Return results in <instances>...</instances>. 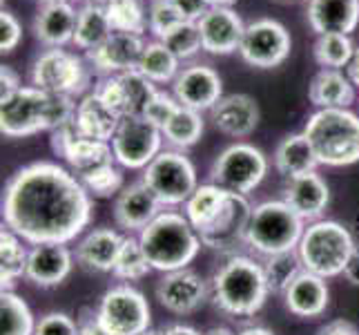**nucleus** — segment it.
Masks as SVG:
<instances>
[{"instance_id": "1", "label": "nucleus", "mask_w": 359, "mask_h": 335, "mask_svg": "<svg viewBox=\"0 0 359 335\" xmlns=\"http://www.w3.org/2000/svg\"><path fill=\"white\" fill-rule=\"evenodd\" d=\"M3 219L27 244H69L90 226L92 195L52 161L16 170L5 185Z\"/></svg>"}, {"instance_id": "2", "label": "nucleus", "mask_w": 359, "mask_h": 335, "mask_svg": "<svg viewBox=\"0 0 359 335\" xmlns=\"http://www.w3.org/2000/svg\"><path fill=\"white\" fill-rule=\"evenodd\" d=\"M76 101L72 96L49 94L34 85L0 96V132L7 139H25L39 132H54L74 121Z\"/></svg>"}, {"instance_id": "3", "label": "nucleus", "mask_w": 359, "mask_h": 335, "mask_svg": "<svg viewBox=\"0 0 359 335\" xmlns=\"http://www.w3.org/2000/svg\"><path fill=\"white\" fill-rule=\"evenodd\" d=\"M210 295L228 315L250 317L259 313L270 295L264 264L248 255H230L215 270L212 282H210Z\"/></svg>"}, {"instance_id": "4", "label": "nucleus", "mask_w": 359, "mask_h": 335, "mask_svg": "<svg viewBox=\"0 0 359 335\" xmlns=\"http://www.w3.org/2000/svg\"><path fill=\"white\" fill-rule=\"evenodd\" d=\"M152 270L175 272L188 268L201 251V237L183 213L163 210L136 235Z\"/></svg>"}, {"instance_id": "5", "label": "nucleus", "mask_w": 359, "mask_h": 335, "mask_svg": "<svg viewBox=\"0 0 359 335\" xmlns=\"http://www.w3.org/2000/svg\"><path fill=\"white\" fill-rule=\"evenodd\" d=\"M319 166L346 168L359 161V117L348 107H326L308 117L304 126Z\"/></svg>"}, {"instance_id": "6", "label": "nucleus", "mask_w": 359, "mask_h": 335, "mask_svg": "<svg viewBox=\"0 0 359 335\" xmlns=\"http://www.w3.org/2000/svg\"><path fill=\"white\" fill-rule=\"evenodd\" d=\"M355 251V239L344 223L332 219H319L306 226L297 255L302 259L304 270L330 280L344 275Z\"/></svg>"}, {"instance_id": "7", "label": "nucleus", "mask_w": 359, "mask_h": 335, "mask_svg": "<svg viewBox=\"0 0 359 335\" xmlns=\"http://www.w3.org/2000/svg\"><path fill=\"white\" fill-rule=\"evenodd\" d=\"M304 230L306 221L283 199L262 202L252 208L245 232V246L264 257L292 253L299 248Z\"/></svg>"}, {"instance_id": "8", "label": "nucleus", "mask_w": 359, "mask_h": 335, "mask_svg": "<svg viewBox=\"0 0 359 335\" xmlns=\"http://www.w3.org/2000/svg\"><path fill=\"white\" fill-rule=\"evenodd\" d=\"M29 79L34 88L49 94H63L76 98L92 83V67L79 54L67 52L65 47H52L34 58Z\"/></svg>"}, {"instance_id": "9", "label": "nucleus", "mask_w": 359, "mask_h": 335, "mask_svg": "<svg viewBox=\"0 0 359 335\" xmlns=\"http://www.w3.org/2000/svg\"><path fill=\"white\" fill-rule=\"evenodd\" d=\"M268 175V157L252 143L237 141L221 150L210 166V181L234 195H250Z\"/></svg>"}, {"instance_id": "10", "label": "nucleus", "mask_w": 359, "mask_h": 335, "mask_svg": "<svg viewBox=\"0 0 359 335\" xmlns=\"http://www.w3.org/2000/svg\"><path fill=\"white\" fill-rule=\"evenodd\" d=\"M141 181L156 195V199L163 204V208L185 206L192 192L199 188L196 168L190 157H185L181 150H172V147L161 152L143 170Z\"/></svg>"}, {"instance_id": "11", "label": "nucleus", "mask_w": 359, "mask_h": 335, "mask_svg": "<svg viewBox=\"0 0 359 335\" xmlns=\"http://www.w3.org/2000/svg\"><path fill=\"white\" fill-rule=\"evenodd\" d=\"M98 317L112 335H141L150 331L152 311L145 295L130 284L107 289L96 306Z\"/></svg>"}, {"instance_id": "12", "label": "nucleus", "mask_w": 359, "mask_h": 335, "mask_svg": "<svg viewBox=\"0 0 359 335\" xmlns=\"http://www.w3.org/2000/svg\"><path fill=\"white\" fill-rule=\"evenodd\" d=\"M163 132L152 126L145 117L121 119L118 130L112 139V152L116 164L128 170H145L163 152Z\"/></svg>"}, {"instance_id": "13", "label": "nucleus", "mask_w": 359, "mask_h": 335, "mask_svg": "<svg viewBox=\"0 0 359 335\" xmlns=\"http://www.w3.org/2000/svg\"><path fill=\"white\" fill-rule=\"evenodd\" d=\"M290 34L275 18H257L245 25L239 56L259 70L279 67L290 56Z\"/></svg>"}, {"instance_id": "14", "label": "nucleus", "mask_w": 359, "mask_h": 335, "mask_svg": "<svg viewBox=\"0 0 359 335\" xmlns=\"http://www.w3.org/2000/svg\"><path fill=\"white\" fill-rule=\"evenodd\" d=\"M252 206L248 197L228 192L226 202L217 213V217L208 223L203 230H199L201 244L210 251L224 253V255H237V248L245 246V232L250 223Z\"/></svg>"}, {"instance_id": "15", "label": "nucleus", "mask_w": 359, "mask_h": 335, "mask_svg": "<svg viewBox=\"0 0 359 335\" xmlns=\"http://www.w3.org/2000/svg\"><path fill=\"white\" fill-rule=\"evenodd\" d=\"M94 92L112 107L121 119L143 117V112L156 94V85L141 72H123L114 77H103L94 85Z\"/></svg>"}, {"instance_id": "16", "label": "nucleus", "mask_w": 359, "mask_h": 335, "mask_svg": "<svg viewBox=\"0 0 359 335\" xmlns=\"http://www.w3.org/2000/svg\"><path fill=\"white\" fill-rule=\"evenodd\" d=\"M172 94L183 107L212 112V107L224 98V81L215 67L205 63H190L181 67L179 77L172 83Z\"/></svg>"}, {"instance_id": "17", "label": "nucleus", "mask_w": 359, "mask_h": 335, "mask_svg": "<svg viewBox=\"0 0 359 335\" xmlns=\"http://www.w3.org/2000/svg\"><path fill=\"white\" fill-rule=\"evenodd\" d=\"M210 293L208 282L190 268H181L175 272H163L156 284V300L170 313L188 315L199 308Z\"/></svg>"}, {"instance_id": "18", "label": "nucleus", "mask_w": 359, "mask_h": 335, "mask_svg": "<svg viewBox=\"0 0 359 335\" xmlns=\"http://www.w3.org/2000/svg\"><path fill=\"white\" fill-rule=\"evenodd\" d=\"M201 34V45L205 54L228 56L239 52L245 22L232 7H210L205 14L196 20Z\"/></svg>"}, {"instance_id": "19", "label": "nucleus", "mask_w": 359, "mask_h": 335, "mask_svg": "<svg viewBox=\"0 0 359 335\" xmlns=\"http://www.w3.org/2000/svg\"><path fill=\"white\" fill-rule=\"evenodd\" d=\"M145 43L147 41H143V36L114 32L103 45H98L96 49L85 54V60L90 63L92 72L101 74V77L134 72L136 65H139Z\"/></svg>"}, {"instance_id": "20", "label": "nucleus", "mask_w": 359, "mask_h": 335, "mask_svg": "<svg viewBox=\"0 0 359 335\" xmlns=\"http://www.w3.org/2000/svg\"><path fill=\"white\" fill-rule=\"evenodd\" d=\"M163 213V204L143 181H134L121 190L114 202V221L126 232H141Z\"/></svg>"}, {"instance_id": "21", "label": "nucleus", "mask_w": 359, "mask_h": 335, "mask_svg": "<svg viewBox=\"0 0 359 335\" xmlns=\"http://www.w3.org/2000/svg\"><path fill=\"white\" fill-rule=\"evenodd\" d=\"M74 266V255L67 244H36L29 248L27 277L34 287L54 289L63 284Z\"/></svg>"}, {"instance_id": "22", "label": "nucleus", "mask_w": 359, "mask_h": 335, "mask_svg": "<svg viewBox=\"0 0 359 335\" xmlns=\"http://www.w3.org/2000/svg\"><path fill=\"white\" fill-rule=\"evenodd\" d=\"M215 128L230 139H245L255 132L262 119V112L252 96L226 94L210 112Z\"/></svg>"}, {"instance_id": "23", "label": "nucleus", "mask_w": 359, "mask_h": 335, "mask_svg": "<svg viewBox=\"0 0 359 335\" xmlns=\"http://www.w3.org/2000/svg\"><path fill=\"white\" fill-rule=\"evenodd\" d=\"M283 202H286L304 221H319L330 204L328 183L319 172H308V175L288 179L283 185Z\"/></svg>"}, {"instance_id": "24", "label": "nucleus", "mask_w": 359, "mask_h": 335, "mask_svg": "<svg viewBox=\"0 0 359 335\" xmlns=\"http://www.w3.org/2000/svg\"><path fill=\"white\" fill-rule=\"evenodd\" d=\"M306 18L317 36H351L359 25V0H308Z\"/></svg>"}, {"instance_id": "25", "label": "nucleus", "mask_w": 359, "mask_h": 335, "mask_svg": "<svg viewBox=\"0 0 359 335\" xmlns=\"http://www.w3.org/2000/svg\"><path fill=\"white\" fill-rule=\"evenodd\" d=\"M76 20H79V9H74L72 3L45 5L39 9V14L34 16V22H32L34 39L45 49L65 47L74 41Z\"/></svg>"}, {"instance_id": "26", "label": "nucleus", "mask_w": 359, "mask_h": 335, "mask_svg": "<svg viewBox=\"0 0 359 335\" xmlns=\"http://www.w3.org/2000/svg\"><path fill=\"white\" fill-rule=\"evenodd\" d=\"M123 242L126 237L112 228H94L76 244V262L92 272H112Z\"/></svg>"}, {"instance_id": "27", "label": "nucleus", "mask_w": 359, "mask_h": 335, "mask_svg": "<svg viewBox=\"0 0 359 335\" xmlns=\"http://www.w3.org/2000/svg\"><path fill=\"white\" fill-rule=\"evenodd\" d=\"M74 123H76L81 136H85V139L112 143L121 117L96 92H90L76 103Z\"/></svg>"}, {"instance_id": "28", "label": "nucleus", "mask_w": 359, "mask_h": 335, "mask_svg": "<svg viewBox=\"0 0 359 335\" xmlns=\"http://www.w3.org/2000/svg\"><path fill=\"white\" fill-rule=\"evenodd\" d=\"M328 300H330V291L324 277L313 275V272L304 270L299 277H297L288 291L283 293V302H286V308L304 320H313L319 317L321 313L328 308Z\"/></svg>"}, {"instance_id": "29", "label": "nucleus", "mask_w": 359, "mask_h": 335, "mask_svg": "<svg viewBox=\"0 0 359 335\" xmlns=\"http://www.w3.org/2000/svg\"><path fill=\"white\" fill-rule=\"evenodd\" d=\"M272 164H275L281 177L294 179V177L308 175V172H315L319 161L315 157L311 141L306 139V134L294 132V134L283 136L277 143L275 155H272Z\"/></svg>"}, {"instance_id": "30", "label": "nucleus", "mask_w": 359, "mask_h": 335, "mask_svg": "<svg viewBox=\"0 0 359 335\" xmlns=\"http://www.w3.org/2000/svg\"><path fill=\"white\" fill-rule=\"evenodd\" d=\"M308 98L317 110L351 107L355 103V85L341 70H319L308 88Z\"/></svg>"}, {"instance_id": "31", "label": "nucleus", "mask_w": 359, "mask_h": 335, "mask_svg": "<svg viewBox=\"0 0 359 335\" xmlns=\"http://www.w3.org/2000/svg\"><path fill=\"white\" fill-rule=\"evenodd\" d=\"M63 159H65L69 172L79 181L88 179L109 166H116V157L112 152V145L105 141L85 139V136H81V139L69 147V150L63 155Z\"/></svg>"}, {"instance_id": "32", "label": "nucleus", "mask_w": 359, "mask_h": 335, "mask_svg": "<svg viewBox=\"0 0 359 335\" xmlns=\"http://www.w3.org/2000/svg\"><path fill=\"white\" fill-rule=\"evenodd\" d=\"M112 34L114 29H112V25H109L107 11L103 5H83L79 9L76 32H74L72 45L88 54L98 45H103Z\"/></svg>"}, {"instance_id": "33", "label": "nucleus", "mask_w": 359, "mask_h": 335, "mask_svg": "<svg viewBox=\"0 0 359 335\" xmlns=\"http://www.w3.org/2000/svg\"><path fill=\"white\" fill-rule=\"evenodd\" d=\"M136 72H141L143 77L150 79L154 85L175 83V79L181 72V60L175 56L172 49L165 47V43L152 39V41H147L143 47V54L139 58Z\"/></svg>"}, {"instance_id": "34", "label": "nucleus", "mask_w": 359, "mask_h": 335, "mask_svg": "<svg viewBox=\"0 0 359 335\" xmlns=\"http://www.w3.org/2000/svg\"><path fill=\"white\" fill-rule=\"evenodd\" d=\"M22 237L14 230L3 226L0 230V282H3V291H11V287L25 277L29 262V248L25 246Z\"/></svg>"}, {"instance_id": "35", "label": "nucleus", "mask_w": 359, "mask_h": 335, "mask_svg": "<svg viewBox=\"0 0 359 335\" xmlns=\"http://www.w3.org/2000/svg\"><path fill=\"white\" fill-rule=\"evenodd\" d=\"M226 195L228 192L224 188H219L212 181L201 183L199 188L192 192V197L183 206V215L188 217V221L192 223V228L196 232L203 230L208 223L217 217V213L226 202Z\"/></svg>"}, {"instance_id": "36", "label": "nucleus", "mask_w": 359, "mask_h": 335, "mask_svg": "<svg viewBox=\"0 0 359 335\" xmlns=\"http://www.w3.org/2000/svg\"><path fill=\"white\" fill-rule=\"evenodd\" d=\"M203 117L201 112L190 110V107H179L177 114L172 117L163 126V139L172 147V150H188V147L196 145L203 134Z\"/></svg>"}, {"instance_id": "37", "label": "nucleus", "mask_w": 359, "mask_h": 335, "mask_svg": "<svg viewBox=\"0 0 359 335\" xmlns=\"http://www.w3.org/2000/svg\"><path fill=\"white\" fill-rule=\"evenodd\" d=\"M36 320L29 304L14 291L0 293V335H34Z\"/></svg>"}, {"instance_id": "38", "label": "nucleus", "mask_w": 359, "mask_h": 335, "mask_svg": "<svg viewBox=\"0 0 359 335\" xmlns=\"http://www.w3.org/2000/svg\"><path fill=\"white\" fill-rule=\"evenodd\" d=\"M355 49L357 47L353 45L351 36L324 34L317 36V41L313 45V56L317 60V65H321L324 70H344L353 60Z\"/></svg>"}, {"instance_id": "39", "label": "nucleus", "mask_w": 359, "mask_h": 335, "mask_svg": "<svg viewBox=\"0 0 359 335\" xmlns=\"http://www.w3.org/2000/svg\"><path fill=\"white\" fill-rule=\"evenodd\" d=\"M105 11L114 32L143 36L147 29V9L141 0H109Z\"/></svg>"}, {"instance_id": "40", "label": "nucleus", "mask_w": 359, "mask_h": 335, "mask_svg": "<svg viewBox=\"0 0 359 335\" xmlns=\"http://www.w3.org/2000/svg\"><path fill=\"white\" fill-rule=\"evenodd\" d=\"M264 272L268 280L270 293H286L290 284L304 272V264L297 251L292 253H281V255H272L266 257L264 262Z\"/></svg>"}, {"instance_id": "41", "label": "nucleus", "mask_w": 359, "mask_h": 335, "mask_svg": "<svg viewBox=\"0 0 359 335\" xmlns=\"http://www.w3.org/2000/svg\"><path fill=\"white\" fill-rule=\"evenodd\" d=\"M150 270H152V266L147 262V257L139 244V237L128 235L126 242L121 246V253L116 257V264L112 270L114 277H118L123 282H139V280L147 277Z\"/></svg>"}, {"instance_id": "42", "label": "nucleus", "mask_w": 359, "mask_h": 335, "mask_svg": "<svg viewBox=\"0 0 359 335\" xmlns=\"http://www.w3.org/2000/svg\"><path fill=\"white\" fill-rule=\"evenodd\" d=\"M161 43H165V47L172 49L179 60H190L199 52H203L199 25L192 20H183L179 27H175L168 36H163Z\"/></svg>"}, {"instance_id": "43", "label": "nucleus", "mask_w": 359, "mask_h": 335, "mask_svg": "<svg viewBox=\"0 0 359 335\" xmlns=\"http://www.w3.org/2000/svg\"><path fill=\"white\" fill-rule=\"evenodd\" d=\"M185 18L179 14L172 0H150L147 3V32H150L156 41L168 36L175 27L183 22Z\"/></svg>"}, {"instance_id": "44", "label": "nucleus", "mask_w": 359, "mask_h": 335, "mask_svg": "<svg viewBox=\"0 0 359 335\" xmlns=\"http://www.w3.org/2000/svg\"><path fill=\"white\" fill-rule=\"evenodd\" d=\"M81 183L94 199H112V197H118L121 190L126 188V179H123V170L118 168V164L96 172V175L83 179Z\"/></svg>"}, {"instance_id": "45", "label": "nucleus", "mask_w": 359, "mask_h": 335, "mask_svg": "<svg viewBox=\"0 0 359 335\" xmlns=\"http://www.w3.org/2000/svg\"><path fill=\"white\" fill-rule=\"evenodd\" d=\"M181 107V103L177 101L175 94L170 92H163V90H156V94L150 98V103H147L143 117L156 126L158 130H163L165 123L177 114V110Z\"/></svg>"}, {"instance_id": "46", "label": "nucleus", "mask_w": 359, "mask_h": 335, "mask_svg": "<svg viewBox=\"0 0 359 335\" xmlns=\"http://www.w3.org/2000/svg\"><path fill=\"white\" fill-rule=\"evenodd\" d=\"M34 335H79L76 320L63 311H52L36 322Z\"/></svg>"}, {"instance_id": "47", "label": "nucleus", "mask_w": 359, "mask_h": 335, "mask_svg": "<svg viewBox=\"0 0 359 335\" xmlns=\"http://www.w3.org/2000/svg\"><path fill=\"white\" fill-rule=\"evenodd\" d=\"M20 41H22V27L18 18L11 11L3 9V14H0V52L11 54Z\"/></svg>"}, {"instance_id": "48", "label": "nucleus", "mask_w": 359, "mask_h": 335, "mask_svg": "<svg viewBox=\"0 0 359 335\" xmlns=\"http://www.w3.org/2000/svg\"><path fill=\"white\" fill-rule=\"evenodd\" d=\"M79 139H81V132H79L76 123H74V121H69V123H65V126L56 128L54 132H49V143H52V150L58 157H63Z\"/></svg>"}, {"instance_id": "49", "label": "nucleus", "mask_w": 359, "mask_h": 335, "mask_svg": "<svg viewBox=\"0 0 359 335\" xmlns=\"http://www.w3.org/2000/svg\"><path fill=\"white\" fill-rule=\"evenodd\" d=\"M76 327H79V335H112L105 324L98 317L96 308H81V313L76 317Z\"/></svg>"}, {"instance_id": "50", "label": "nucleus", "mask_w": 359, "mask_h": 335, "mask_svg": "<svg viewBox=\"0 0 359 335\" xmlns=\"http://www.w3.org/2000/svg\"><path fill=\"white\" fill-rule=\"evenodd\" d=\"M172 3H175V7L179 9V14L185 20H192V22L199 20L210 9L208 0H172Z\"/></svg>"}, {"instance_id": "51", "label": "nucleus", "mask_w": 359, "mask_h": 335, "mask_svg": "<svg viewBox=\"0 0 359 335\" xmlns=\"http://www.w3.org/2000/svg\"><path fill=\"white\" fill-rule=\"evenodd\" d=\"M0 85H3V96L22 88L18 72H16L14 67H9V65H3V67H0Z\"/></svg>"}, {"instance_id": "52", "label": "nucleus", "mask_w": 359, "mask_h": 335, "mask_svg": "<svg viewBox=\"0 0 359 335\" xmlns=\"http://www.w3.org/2000/svg\"><path fill=\"white\" fill-rule=\"evenodd\" d=\"M317 335H359V333H357V329L351 324V322L337 320V322H330V324H326Z\"/></svg>"}, {"instance_id": "53", "label": "nucleus", "mask_w": 359, "mask_h": 335, "mask_svg": "<svg viewBox=\"0 0 359 335\" xmlns=\"http://www.w3.org/2000/svg\"><path fill=\"white\" fill-rule=\"evenodd\" d=\"M344 277L348 280L351 284H355V287H359V248L355 251V255L351 257L348 266H346V270H344Z\"/></svg>"}, {"instance_id": "54", "label": "nucleus", "mask_w": 359, "mask_h": 335, "mask_svg": "<svg viewBox=\"0 0 359 335\" xmlns=\"http://www.w3.org/2000/svg\"><path fill=\"white\" fill-rule=\"evenodd\" d=\"M158 335H201V333L188 324H170L163 331H158Z\"/></svg>"}, {"instance_id": "55", "label": "nucleus", "mask_w": 359, "mask_h": 335, "mask_svg": "<svg viewBox=\"0 0 359 335\" xmlns=\"http://www.w3.org/2000/svg\"><path fill=\"white\" fill-rule=\"evenodd\" d=\"M346 74H348V79L353 81L355 88H359V47L355 49V56L348 63V67H346Z\"/></svg>"}, {"instance_id": "56", "label": "nucleus", "mask_w": 359, "mask_h": 335, "mask_svg": "<svg viewBox=\"0 0 359 335\" xmlns=\"http://www.w3.org/2000/svg\"><path fill=\"white\" fill-rule=\"evenodd\" d=\"M237 335H275V333H272L270 329H266V327H245Z\"/></svg>"}, {"instance_id": "57", "label": "nucleus", "mask_w": 359, "mask_h": 335, "mask_svg": "<svg viewBox=\"0 0 359 335\" xmlns=\"http://www.w3.org/2000/svg\"><path fill=\"white\" fill-rule=\"evenodd\" d=\"M203 335H234L228 327H215V329H210L208 333H203Z\"/></svg>"}, {"instance_id": "58", "label": "nucleus", "mask_w": 359, "mask_h": 335, "mask_svg": "<svg viewBox=\"0 0 359 335\" xmlns=\"http://www.w3.org/2000/svg\"><path fill=\"white\" fill-rule=\"evenodd\" d=\"M237 0H208L210 7H232Z\"/></svg>"}, {"instance_id": "59", "label": "nucleus", "mask_w": 359, "mask_h": 335, "mask_svg": "<svg viewBox=\"0 0 359 335\" xmlns=\"http://www.w3.org/2000/svg\"><path fill=\"white\" fill-rule=\"evenodd\" d=\"M36 3H41L45 7V5H56V3H69V0H36Z\"/></svg>"}, {"instance_id": "60", "label": "nucleus", "mask_w": 359, "mask_h": 335, "mask_svg": "<svg viewBox=\"0 0 359 335\" xmlns=\"http://www.w3.org/2000/svg\"><path fill=\"white\" fill-rule=\"evenodd\" d=\"M83 3H85V5H103V7H105V5L109 3V0H83Z\"/></svg>"}, {"instance_id": "61", "label": "nucleus", "mask_w": 359, "mask_h": 335, "mask_svg": "<svg viewBox=\"0 0 359 335\" xmlns=\"http://www.w3.org/2000/svg\"><path fill=\"white\" fill-rule=\"evenodd\" d=\"M141 335H158V331H152V329H150V331H145V333H141Z\"/></svg>"}, {"instance_id": "62", "label": "nucleus", "mask_w": 359, "mask_h": 335, "mask_svg": "<svg viewBox=\"0 0 359 335\" xmlns=\"http://www.w3.org/2000/svg\"><path fill=\"white\" fill-rule=\"evenodd\" d=\"M283 3H290V0H283Z\"/></svg>"}]
</instances>
